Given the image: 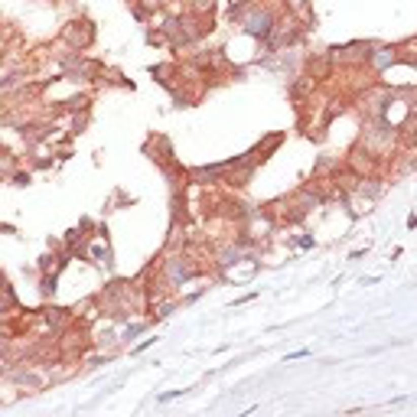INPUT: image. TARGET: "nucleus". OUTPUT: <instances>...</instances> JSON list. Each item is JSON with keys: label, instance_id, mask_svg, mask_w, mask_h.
Listing matches in <instances>:
<instances>
[{"label": "nucleus", "instance_id": "nucleus-1", "mask_svg": "<svg viewBox=\"0 0 417 417\" xmlns=\"http://www.w3.org/2000/svg\"><path fill=\"white\" fill-rule=\"evenodd\" d=\"M196 274H199V267H196V261H192L189 254H176V258L163 261V281H166V290L189 284Z\"/></svg>", "mask_w": 417, "mask_h": 417}, {"label": "nucleus", "instance_id": "nucleus-2", "mask_svg": "<svg viewBox=\"0 0 417 417\" xmlns=\"http://www.w3.org/2000/svg\"><path fill=\"white\" fill-rule=\"evenodd\" d=\"M62 40L72 46L75 52H82V49H88V46H91V40H95V29H91L88 20H75V23H68V26H65Z\"/></svg>", "mask_w": 417, "mask_h": 417}, {"label": "nucleus", "instance_id": "nucleus-3", "mask_svg": "<svg viewBox=\"0 0 417 417\" xmlns=\"http://www.w3.org/2000/svg\"><path fill=\"white\" fill-rule=\"evenodd\" d=\"M365 62L372 65L378 75H385L391 65H398V62H401V49H395V46H372V49H368V59H365Z\"/></svg>", "mask_w": 417, "mask_h": 417}, {"label": "nucleus", "instance_id": "nucleus-4", "mask_svg": "<svg viewBox=\"0 0 417 417\" xmlns=\"http://www.w3.org/2000/svg\"><path fill=\"white\" fill-rule=\"evenodd\" d=\"M91 258H95V264H105V267H111V248H108V241L105 238H95L91 241Z\"/></svg>", "mask_w": 417, "mask_h": 417}, {"label": "nucleus", "instance_id": "nucleus-5", "mask_svg": "<svg viewBox=\"0 0 417 417\" xmlns=\"http://www.w3.org/2000/svg\"><path fill=\"white\" fill-rule=\"evenodd\" d=\"M284 4H287L290 17H297L300 23H310V7H306V0H284Z\"/></svg>", "mask_w": 417, "mask_h": 417}, {"label": "nucleus", "instance_id": "nucleus-6", "mask_svg": "<svg viewBox=\"0 0 417 417\" xmlns=\"http://www.w3.org/2000/svg\"><path fill=\"white\" fill-rule=\"evenodd\" d=\"M180 395H186V391H166V395H157V404H166V401H173Z\"/></svg>", "mask_w": 417, "mask_h": 417}, {"label": "nucleus", "instance_id": "nucleus-7", "mask_svg": "<svg viewBox=\"0 0 417 417\" xmlns=\"http://www.w3.org/2000/svg\"><path fill=\"white\" fill-rule=\"evenodd\" d=\"M306 355H310V349H297V352H290V355H287V362H297V359H306Z\"/></svg>", "mask_w": 417, "mask_h": 417}, {"label": "nucleus", "instance_id": "nucleus-8", "mask_svg": "<svg viewBox=\"0 0 417 417\" xmlns=\"http://www.w3.org/2000/svg\"><path fill=\"white\" fill-rule=\"evenodd\" d=\"M153 342H157V339H144V342H141V345H134V349H130V352H134V355H137V352H144V349H150V345H153Z\"/></svg>", "mask_w": 417, "mask_h": 417}, {"label": "nucleus", "instance_id": "nucleus-9", "mask_svg": "<svg viewBox=\"0 0 417 417\" xmlns=\"http://www.w3.org/2000/svg\"><path fill=\"white\" fill-rule=\"evenodd\" d=\"M297 245H300V248H313V245H316V241H313V238H310V235H303V238H300V241H297Z\"/></svg>", "mask_w": 417, "mask_h": 417}, {"label": "nucleus", "instance_id": "nucleus-10", "mask_svg": "<svg viewBox=\"0 0 417 417\" xmlns=\"http://www.w3.org/2000/svg\"><path fill=\"white\" fill-rule=\"evenodd\" d=\"M13 180H17V186H26V183H29V173H17Z\"/></svg>", "mask_w": 417, "mask_h": 417}, {"label": "nucleus", "instance_id": "nucleus-11", "mask_svg": "<svg viewBox=\"0 0 417 417\" xmlns=\"http://www.w3.org/2000/svg\"><path fill=\"white\" fill-rule=\"evenodd\" d=\"M407 228H417V215H414V212L407 215Z\"/></svg>", "mask_w": 417, "mask_h": 417}]
</instances>
